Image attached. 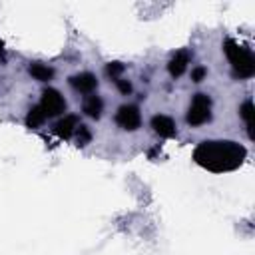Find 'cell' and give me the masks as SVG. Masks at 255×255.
Returning <instances> with one entry per match:
<instances>
[{
	"label": "cell",
	"instance_id": "obj_1",
	"mask_svg": "<svg viewBox=\"0 0 255 255\" xmlns=\"http://www.w3.org/2000/svg\"><path fill=\"white\" fill-rule=\"evenodd\" d=\"M245 155L247 149L231 139H205L193 151L195 163L213 173H225L237 169L243 163Z\"/></svg>",
	"mask_w": 255,
	"mask_h": 255
},
{
	"label": "cell",
	"instance_id": "obj_2",
	"mask_svg": "<svg viewBox=\"0 0 255 255\" xmlns=\"http://www.w3.org/2000/svg\"><path fill=\"white\" fill-rule=\"evenodd\" d=\"M223 50H225V56H227V60L233 68V74L237 78L247 80L255 74V58H253L249 48H245V46H241L229 38V40H225Z\"/></svg>",
	"mask_w": 255,
	"mask_h": 255
},
{
	"label": "cell",
	"instance_id": "obj_3",
	"mask_svg": "<svg viewBox=\"0 0 255 255\" xmlns=\"http://www.w3.org/2000/svg\"><path fill=\"white\" fill-rule=\"evenodd\" d=\"M211 98L203 92H197L191 102H189V108H187V114H185V122L191 126V128H199L207 122H211Z\"/></svg>",
	"mask_w": 255,
	"mask_h": 255
},
{
	"label": "cell",
	"instance_id": "obj_4",
	"mask_svg": "<svg viewBox=\"0 0 255 255\" xmlns=\"http://www.w3.org/2000/svg\"><path fill=\"white\" fill-rule=\"evenodd\" d=\"M114 122L118 124V128H122L126 131H135L141 126V112L135 104H124L118 108Z\"/></svg>",
	"mask_w": 255,
	"mask_h": 255
},
{
	"label": "cell",
	"instance_id": "obj_5",
	"mask_svg": "<svg viewBox=\"0 0 255 255\" xmlns=\"http://www.w3.org/2000/svg\"><path fill=\"white\" fill-rule=\"evenodd\" d=\"M40 108L44 110L46 118H54V116H60L66 112V100L64 96L54 90V88H46L42 92V100H40Z\"/></svg>",
	"mask_w": 255,
	"mask_h": 255
},
{
	"label": "cell",
	"instance_id": "obj_6",
	"mask_svg": "<svg viewBox=\"0 0 255 255\" xmlns=\"http://www.w3.org/2000/svg\"><path fill=\"white\" fill-rule=\"evenodd\" d=\"M68 84L72 86L74 92L78 94H94L98 90V78L92 74V72H80V74H74L68 78Z\"/></svg>",
	"mask_w": 255,
	"mask_h": 255
},
{
	"label": "cell",
	"instance_id": "obj_7",
	"mask_svg": "<svg viewBox=\"0 0 255 255\" xmlns=\"http://www.w3.org/2000/svg\"><path fill=\"white\" fill-rule=\"evenodd\" d=\"M149 126H151V129H153V133H157L159 137H175V135H177V126H175V122H173L169 116H165V114H155V116L151 118Z\"/></svg>",
	"mask_w": 255,
	"mask_h": 255
},
{
	"label": "cell",
	"instance_id": "obj_8",
	"mask_svg": "<svg viewBox=\"0 0 255 255\" xmlns=\"http://www.w3.org/2000/svg\"><path fill=\"white\" fill-rule=\"evenodd\" d=\"M78 126H80L78 116H76V114H68V116L60 118V120L54 124L52 131H54L60 139H70V137H74V131H76Z\"/></svg>",
	"mask_w": 255,
	"mask_h": 255
},
{
	"label": "cell",
	"instance_id": "obj_9",
	"mask_svg": "<svg viewBox=\"0 0 255 255\" xmlns=\"http://www.w3.org/2000/svg\"><path fill=\"white\" fill-rule=\"evenodd\" d=\"M189 62H191L189 50H179V52H175V54L171 56V60L167 62V72H169V76H171V78L183 76L185 70H187V66H189Z\"/></svg>",
	"mask_w": 255,
	"mask_h": 255
},
{
	"label": "cell",
	"instance_id": "obj_10",
	"mask_svg": "<svg viewBox=\"0 0 255 255\" xmlns=\"http://www.w3.org/2000/svg\"><path fill=\"white\" fill-rule=\"evenodd\" d=\"M82 112L92 120H100L102 114H104V100L100 96H96V94H90L82 102Z\"/></svg>",
	"mask_w": 255,
	"mask_h": 255
},
{
	"label": "cell",
	"instance_id": "obj_11",
	"mask_svg": "<svg viewBox=\"0 0 255 255\" xmlns=\"http://www.w3.org/2000/svg\"><path fill=\"white\" fill-rule=\"evenodd\" d=\"M28 72L38 82H50V80H54V74H56L54 68L48 66V64H44V62H32L28 66Z\"/></svg>",
	"mask_w": 255,
	"mask_h": 255
},
{
	"label": "cell",
	"instance_id": "obj_12",
	"mask_svg": "<svg viewBox=\"0 0 255 255\" xmlns=\"http://www.w3.org/2000/svg\"><path fill=\"white\" fill-rule=\"evenodd\" d=\"M44 122H46L44 110H42L40 106H32V108L28 110V114H26V126L32 128V129H38Z\"/></svg>",
	"mask_w": 255,
	"mask_h": 255
},
{
	"label": "cell",
	"instance_id": "obj_13",
	"mask_svg": "<svg viewBox=\"0 0 255 255\" xmlns=\"http://www.w3.org/2000/svg\"><path fill=\"white\" fill-rule=\"evenodd\" d=\"M239 116L243 118L245 126H247V131H249V137H253V102L251 100H245L239 108Z\"/></svg>",
	"mask_w": 255,
	"mask_h": 255
},
{
	"label": "cell",
	"instance_id": "obj_14",
	"mask_svg": "<svg viewBox=\"0 0 255 255\" xmlns=\"http://www.w3.org/2000/svg\"><path fill=\"white\" fill-rule=\"evenodd\" d=\"M74 139H76V145L80 147H86L90 141H92V129L86 126V124H80L74 131Z\"/></svg>",
	"mask_w": 255,
	"mask_h": 255
},
{
	"label": "cell",
	"instance_id": "obj_15",
	"mask_svg": "<svg viewBox=\"0 0 255 255\" xmlns=\"http://www.w3.org/2000/svg\"><path fill=\"white\" fill-rule=\"evenodd\" d=\"M124 70H126V66L122 64V62H110V64H106V76L110 78V80H120L122 78V74H124Z\"/></svg>",
	"mask_w": 255,
	"mask_h": 255
},
{
	"label": "cell",
	"instance_id": "obj_16",
	"mask_svg": "<svg viewBox=\"0 0 255 255\" xmlns=\"http://www.w3.org/2000/svg\"><path fill=\"white\" fill-rule=\"evenodd\" d=\"M205 78H207V68H205V66H195V68L191 70V82L201 84Z\"/></svg>",
	"mask_w": 255,
	"mask_h": 255
},
{
	"label": "cell",
	"instance_id": "obj_17",
	"mask_svg": "<svg viewBox=\"0 0 255 255\" xmlns=\"http://www.w3.org/2000/svg\"><path fill=\"white\" fill-rule=\"evenodd\" d=\"M116 88H118V92L122 94V96H129L131 94V82L129 80H126V78H120V80H116Z\"/></svg>",
	"mask_w": 255,
	"mask_h": 255
},
{
	"label": "cell",
	"instance_id": "obj_18",
	"mask_svg": "<svg viewBox=\"0 0 255 255\" xmlns=\"http://www.w3.org/2000/svg\"><path fill=\"white\" fill-rule=\"evenodd\" d=\"M4 60H6V50H4V44L0 40V62H4Z\"/></svg>",
	"mask_w": 255,
	"mask_h": 255
}]
</instances>
